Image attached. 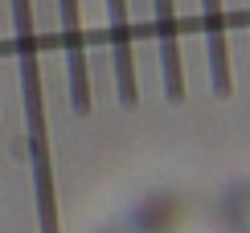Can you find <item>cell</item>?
I'll return each mask as SVG.
<instances>
[{
  "label": "cell",
  "instance_id": "cell-3",
  "mask_svg": "<svg viewBox=\"0 0 250 233\" xmlns=\"http://www.w3.org/2000/svg\"><path fill=\"white\" fill-rule=\"evenodd\" d=\"M152 25H156V45H160V78H164V98L185 102V61H181V25H176L172 0H152Z\"/></svg>",
  "mask_w": 250,
  "mask_h": 233
},
{
  "label": "cell",
  "instance_id": "cell-4",
  "mask_svg": "<svg viewBox=\"0 0 250 233\" xmlns=\"http://www.w3.org/2000/svg\"><path fill=\"white\" fill-rule=\"evenodd\" d=\"M107 33H111V58H115V86H119V102L131 111L135 102H140V82H135V54H131L127 0H107Z\"/></svg>",
  "mask_w": 250,
  "mask_h": 233
},
{
  "label": "cell",
  "instance_id": "cell-6",
  "mask_svg": "<svg viewBox=\"0 0 250 233\" xmlns=\"http://www.w3.org/2000/svg\"><path fill=\"white\" fill-rule=\"evenodd\" d=\"M246 17H250V0H246Z\"/></svg>",
  "mask_w": 250,
  "mask_h": 233
},
{
  "label": "cell",
  "instance_id": "cell-5",
  "mask_svg": "<svg viewBox=\"0 0 250 233\" xmlns=\"http://www.w3.org/2000/svg\"><path fill=\"white\" fill-rule=\"evenodd\" d=\"M201 33H205V54H209V86L217 98H230L234 74H230V41H226L222 0H201Z\"/></svg>",
  "mask_w": 250,
  "mask_h": 233
},
{
  "label": "cell",
  "instance_id": "cell-1",
  "mask_svg": "<svg viewBox=\"0 0 250 233\" xmlns=\"http://www.w3.org/2000/svg\"><path fill=\"white\" fill-rule=\"evenodd\" d=\"M8 8H13V49L21 61V102H25V135H29V164H33V193H37V225L41 233H62L54 147H49V123H45V90H41V66H37L33 0H8Z\"/></svg>",
  "mask_w": 250,
  "mask_h": 233
},
{
  "label": "cell",
  "instance_id": "cell-2",
  "mask_svg": "<svg viewBox=\"0 0 250 233\" xmlns=\"http://www.w3.org/2000/svg\"><path fill=\"white\" fill-rule=\"evenodd\" d=\"M62 13V45H66V78L74 115H90V70H86V37L78 20V0H58Z\"/></svg>",
  "mask_w": 250,
  "mask_h": 233
}]
</instances>
